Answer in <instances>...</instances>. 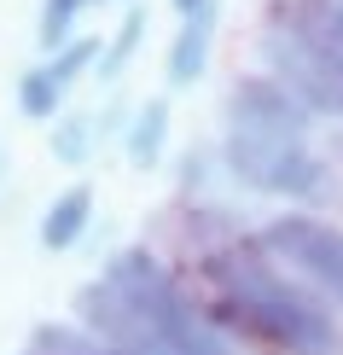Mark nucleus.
Segmentation results:
<instances>
[{"mask_svg":"<svg viewBox=\"0 0 343 355\" xmlns=\"http://www.w3.org/2000/svg\"><path fill=\"white\" fill-rule=\"evenodd\" d=\"M204 274L216 286V303H210L216 332H238L274 355H337L343 349L337 320L297 279L279 274L256 239H233L227 250H210Z\"/></svg>","mask_w":343,"mask_h":355,"instance_id":"f257e3e1","label":"nucleus"},{"mask_svg":"<svg viewBox=\"0 0 343 355\" xmlns=\"http://www.w3.org/2000/svg\"><path fill=\"white\" fill-rule=\"evenodd\" d=\"M267 76H279L315 116H343V41L326 29L320 0L267 6Z\"/></svg>","mask_w":343,"mask_h":355,"instance_id":"f03ea898","label":"nucleus"},{"mask_svg":"<svg viewBox=\"0 0 343 355\" xmlns=\"http://www.w3.org/2000/svg\"><path fill=\"white\" fill-rule=\"evenodd\" d=\"M221 164L233 169L238 187L274 192V198H320L332 169L308 152L303 140H256V135H227L221 140Z\"/></svg>","mask_w":343,"mask_h":355,"instance_id":"7ed1b4c3","label":"nucleus"},{"mask_svg":"<svg viewBox=\"0 0 343 355\" xmlns=\"http://www.w3.org/2000/svg\"><path fill=\"white\" fill-rule=\"evenodd\" d=\"M256 245H262L274 262H285L297 279H308L320 297L343 303V227H332V221H320V216L291 210V216H274V221H267V227L256 233Z\"/></svg>","mask_w":343,"mask_h":355,"instance_id":"20e7f679","label":"nucleus"},{"mask_svg":"<svg viewBox=\"0 0 343 355\" xmlns=\"http://www.w3.org/2000/svg\"><path fill=\"white\" fill-rule=\"evenodd\" d=\"M221 123H227V135H256V140H308V128H315V111L303 105V99L291 94L279 76H245L233 82L227 105H221Z\"/></svg>","mask_w":343,"mask_h":355,"instance_id":"39448f33","label":"nucleus"},{"mask_svg":"<svg viewBox=\"0 0 343 355\" xmlns=\"http://www.w3.org/2000/svg\"><path fill=\"white\" fill-rule=\"evenodd\" d=\"M87 221H94V187H64L47 204V216H41V245L47 250H70L87 233Z\"/></svg>","mask_w":343,"mask_h":355,"instance_id":"423d86ee","label":"nucleus"},{"mask_svg":"<svg viewBox=\"0 0 343 355\" xmlns=\"http://www.w3.org/2000/svg\"><path fill=\"white\" fill-rule=\"evenodd\" d=\"M210 29H216V12L186 18L181 29H175V47H169V82L175 87H192L204 76V64H210Z\"/></svg>","mask_w":343,"mask_h":355,"instance_id":"0eeeda50","label":"nucleus"},{"mask_svg":"<svg viewBox=\"0 0 343 355\" xmlns=\"http://www.w3.org/2000/svg\"><path fill=\"white\" fill-rule=\"evenodd\" d=\"M163 140H169V99H146L140 111H134L128 135H123V152L134 169H152L163 157Z\"/></svg>","mask_w":343,"mask_h":355,"instance_id":"6e6552de","label":"nucleus"},{"mask_svg":"<svg viewBox=\"0 0 343 355\" xmlns=\"http://www.w3.org/2000/svg\"><path fill=\"white\" fill-rule=\"evenodd\" d=\"M64 94H70V82L58 76L53 64H35V70H24L18 76V111L24 116H58V105H64Z\"/></svg>","mask_w":343,"mask_h":355,"instance_id":"1a4fd4ad","label":"nucleus"},{"mask_svg":"<svg viewBox=\"0 0 343 355\" xmlns=\"http://www.w3.org/2000/svg\"><path fill=\"white\" fill-rule=\"evenodd\" d=\"M82 12H87V0H41V24H35L41 53H58V47H64Z\"/></svg>","mask_w":343,"mask_h":355,"instance_id":"9d476101","label":"nucleus"},{"mask_svg":"<svg viewBox=\"0 0 343 355\" xmlns=\"http://www.w3.org/2000/svg\"><path fill=\"white\" fill-rule=\"evenodd\" d=\"M140 41H146V12H140V6H134V12H128V18H123V29H116V41H111V53H105V58H99V70H105V76H116V70H123V64H128V58H134V53H140Z\"/></svg>","mask_w":343,"mask_h":355,"instance_id":"9b49d317","label":"nucleus"},{"mask_svg":"<svg viewBox=\"0 0 343 355\" xmlns=\"http://www.w3.org/2000/svg\"><path fill=\"white\" fill-rule=\"evenodd\" d=\"M87 152H94V123H87V116L58 123V135H53V157H58V164H82Z\"/></svg>","mask_w":343,"mask_h":355,"instance_id":"f8f14e48","label":"nucleus"},{"mask_svg":"<svg viewBox=\"0 0 343 355\" xmlns=\"http://www.w3.org/2000/svg\"><path fill=\"white\" fill-rule=\"evenodd\" d=\"M94 58H99V41H94V35H70V41H64L58 53H47V64H53V70H58L64 82H76L82 70L94 64Z\"/></svg>","mask_w":343,"mask_h":355,"instance_id":"ddd939ff","label":"nucleus"},{"mask_svg":"<svg viewBox=\"0 0 343 355\" xmlns=\"http://www.w3.org/2000/svg\"><path fill=\"white\" fill-rule=\"evenodd\" d=\"M169 6H175V18H204V12H216V0H169Z\"/></svg>","mask_w":343,"mask_h":355,"instance_id":"4468645a","label":"nucleus"},{"mask_svg":"<svg viewBox=\"0 0 343 355\" xmlns=\"http://www.w3.org/2000/svg\"><path fill=\"white\" fill-rule=\"evenodd\" d=\"M320 12H326V29L343 41V0H320Z\"/></svg>","mask_w":343,"mask_h":355,"instance_id":"2eb2a0df","label":"nucleus"},{"mask_svg":"<svg viewBox=\"0 0 343 355\" xmlns=\"http://www.w3.org/2000/svg\"><path fill=\"white\" fill-rule=\"evenodd\" d=\"M87 6H105V0H87Z\"/></svg>","mask_w":343,"mask_h":355,"instance_id":"dca6fc26","label":"nucleus"}]
</instances>
